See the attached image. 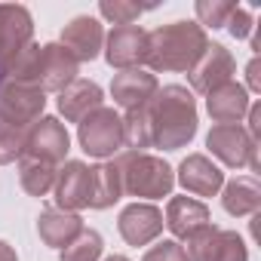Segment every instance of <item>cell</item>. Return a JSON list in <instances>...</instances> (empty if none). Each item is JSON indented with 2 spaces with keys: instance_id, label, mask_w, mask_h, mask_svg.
<instances>
[{
  "instance_id": "cell-1",
  "label": "cell",
  "mask_w": 261,
  "mask_h": 261,
  "mask_svg": "<svg viewBox=\"0 0 261 261\" xmlns=\"http://www.w3.org/2000/svg\"><path fill=\"white\" fill-rule=\"evenodd\" d=\"M148 114H151L154 145L163 151L188 148L191 139L197 136V101L188 86L169 83L157 89V95L148 105Z\"/></svg>"
},
{
  "instance_id": "cell-2",
  "label": "cell",
  "mask_w": 261,
  "mask_h": 261,
  "mask_svg": "<svg viewBox=\"0 0 261 261\" xmlns=\"http://www.w3.org/2000/svg\"><path fill=\"white\" fill-rule=\"evenodd\" d=\"M209 37L197 22H172L160 25L148 34L145 65L151 71H191L197 59L206 53Z\"/></svg>"
},
{
  "instance_id": "cell-3",
  "label": "cell",
  "mask_w": 261,
  "mask_h": 261,
  "mask_svg": "<svg viewBox=\"0 0 261 261\" xmlns=\"http://www.w3.org/2000/svg\"><path fill=\"white\" fill-rule=\"evenodd\" d=\"M123 175V194L129 197H145V200H160L169 197L175 188V172L166 160L154 154H136L126 151L114 157Z\"/></svg>"
},
{
  "instance_id": "cell-4",
  "label": "cell",
  "mask_w": 261,
  "mask_h": 261,
  "mask_svg": "<svg viewBox=\"0 0 261 261\" xmlns=\"http://www.w3.org/2000/svg\"><path fill=\"white\" fill-rule=\"evenodd\" d=\"M80 148L95 160H111L123 151V117L114 108H98L77 123Z\"/></svg>"
},
{
  "instance_id": "cell-5",
  "label": "cell",
  "mask_w": 261,
  "mask_h": 261,
  "mask_svg": "<svg viewBox=\"0 0 261 261\" xmlns=\"http://www.w3.org/2000/svg\"><path fill=\"white\" fill-rule=\"evenodd\" d=\"M206 148H209L224 166H233V169L249 166L252 172L261 169V163H258V142L249 139V133H246L240 123H230V126L215 123V126L209 129V136H206Z\"/></svg>"
},
{
  "instance_id": "cell-6",
  "label": "cell",
  "mask_w": 261,
  "mask_h": 261,
  "mask_svg": "<svg viewBox=\"0 0 261 261\" xmlns=\"http://www.w3.org/2000/svg\"><path fill=\"white\" fill-rule=\"evenodd\" d=\"M46 108V92L37 86L13 83L4 80L0 86V120L16 126V129H31Z\"/></svg>"
},
{
  "instance_id": "cell-7",
  "label": "cell",
  "mask_w": 261,
  "mask_h": 261,
  "mask_svg": "<svg viewBox=\"0 0 261 261\" xmlns=\"http://www.w3.org/2000/svg\"><path fill=\"white\" fill-rule=\"evenodd\" d=\"M71 151V136L65 123H59L56 117H40L31 129H28V139H25V154L22 157H31V160H40V163H62Z\"/></svg>"
},
{
  "instance_id": "cell-8",
  "label": "cell",
  "mask_w": 261,
  "mask_h": 261,
  "mask_svg": "<svg viewBox=\"0 0 261 261\" xmlns=\"http://www.w3.org/2000/svg\"><path fill=\"white\" fill-rule=\"evenodd\" d=\"M148 56V31L139 25H120L105 37V59L117 71L142 68Z\"/></svg>"
},
{
  "instance_id": "cell-9",
  "label": "cell",
  "mask_w": 261,
  "mask_h": 261,
  "mask_svg": "<svg viewBox=\"0 0 261 261\" xmlns=\"http://www.w3.org/2000/svg\"><path fill=\"white\" fill-rule=\"evenodd\" d=\"M28 43H34L31 13L19 4H0V68L7 71V65Z\"/></svg>"
},
{
  "instance_id": "cell-10",
  "label": "cell",
  "mask_w": 261,
  "mask_h": 261,
  "mask_svg": "<svg viewBox=\"0 0 261 261\" xmlns=\"http://www.w3.org/2000/svg\"><path fill=\"white\" fill-rule=\"evenodd\" d=\"M233 71H237V62H233L230 49H224L221 43H209L206 53L197 59V65L188 71V80H191V89L194 92L209 95L212 89L230 83L233 80Z\"/></svg>"
},
{
  "instance_id": "cell-11",
  "label": "cell",
  "mask_w": 261,
  "mask_h": 261,
  "mask_svg": "<svg viewBox=\"0 0 261 261\" xmlns=\"http://www.w3.org/2000/svg\"><path fill=\"white\" fill-rule=\"evenodd\" d=\"M56 203L65 212H80L89 206L92 197V166L80 163V160H68L59 172H56Z\"/></svg>"
},
{
  "instance_id": "cell-12",
  "label": "cell",
  "mask_w": 261,
  "mask_h": 261,
  "mask_svg": "<svg viewBox=\"0 0 261 261\" xmlns=\"http://www.w3.org/2000/svg\"><path fill=\"white\" fill-rule=\"evenodd\" d=\"M117 227L129 246H148L163 233V212L154 203H133L120 212Z\"/></svg>"
},
{
  "instance_id": "cell-13",
  "label": "cell",
  "mask_w": 261,
  "mask_h": 261,
  "mask_svg": "<svg viewBox=\"0 0 261 261\" xmlns=\"http://www.w3.org/2000/svg\"><path fill=\"white\" fill-rule=\"evenodd\" d=\"M77 59L62 46V43H43L40 49V74H37V86L43 92H62L77 80Z\"/></svg>"
},
{
  "instance_id": "cell-14",
  "label": "cell",
  "mask_w": 261,
  "mask_h": 261,
  "mask_svg": "<svg viewBox=\"0 0 261 261\" xmlns=\"http://www.w3.org/2000/svg\"><path fill=\"white\" fill-rule=\"evenodd\" d=\"M59 43L77 59V65L80 62H92V59H98V53L105 46V28L92 16H77V19H71L65 25Z\"/></svg>"
},
{
  "instance_id": "cell-15",
  "label": "cell",
  "mask_w": 261,
  "mask_h": 261,
  "mask_svg": "<svg viewBox=\"0 0 261 261\" xmlns=\"http://www.w3.org/2000/svg\"><path fill=\"white\" fill-rule=\"evenodd\" d=\"M157 77L142 71V68H133V71H120L114 74V83H111V98L114 105H120L123 111H136V108H145L151 105V98L157 95Z\"/></svg>"
},
{
  "instance_id": "cell-16",
  "label": "cell",
  "mask_w": 261,
  "mask_h": 261,
  "mask_svg": "<svg viewBox=\"0 0 261 261\" xmlns=\"http://www.w3.org/2000/svg\"><path fill=\"white\" fill-rule=\"evenodd\" d=\"M178 181L194 197H215L224 188V172L206 154H191L178 166Z\"/></svg>"
},
{
  "instance_id": "cell-17",
  "label": "cell",
  "mask_w": 261,
  "mask_h": 261,
  "mask_svg": "<svg viewBox=\"0 0 261 261\" xmlns=\"http://www.w3.org/2000/svg\"><path fill=\"white\" fill-rule=\"evenodd\" d=\"M249 92H246V86H240V83H224V86H218V89H212L209 95H206V111H209V117L215 120V123H221V126H230V123H240L246 114H249Z\"/></svg>"
},
{
  "instance_id": "cell-18",
  "label": "cell",
  "mask_w": 261,
  "mask_h": 261,
  "mask_svg": "<svg viewBox=\"0 0 261 261\" xmlns=\"http://www.w3.org/2000/svg\"><path fill=\"white\" fill-rule=\"evenodd\" d=\"M101 86L98 83H92V80H74L68 89H62L59 92V111H62V117L68 120V123H80V120H86L92 111H98L101 108Z\"/></svg>"
},
{
  "instance_id": "cell-19",
  "label": "cell",
  "mask_w": 261,
  "mask_h": 261,
  "mask_svg": "<svg viewBox=\"0 0 261 261\" xmlns=\"http://www.w3.org/2000/svg\"><path fill=\"white\" fill-rule=\"evenodd\" d=\"M83 230V218L77 212H65V209H43L37 218V233L46 246L53 249H65L71 246Z\"/></svg>"
},
{
  "instance_id": "cell-20",
  "label": "cell",
  "mask_w": 261,
  "mask_h": 261,
  "mask_svg": "<svg viewBox=\"0 0 261 261\" xmlns=\"http://www.w3.org/2000/svg\"><path fill=\"white\" fill-rule=\"evenodd\" d=\"M163 224L172 230V237L185 240L194 230H200L203 224H209V209H206V203H200L194 197H172L166 206Z\"/></svg>"
},
{
  "instance_id": "cell-21",
  "label": "cell",
  "mask_w": 261,
  "mask_h": 261,
  "mask_svg": "<svg viewBox=\"0 0 261 261\" xmlns=\"http://www.w3.org/2000/svg\"><path fill=\"white\" fill-rule=\"evenodd\" d=\"M221 206L224 212L243 218V215H255L258 206H261V185L258 178L252 175H240L233 181L224 185V194H221Z\"/></svg>"
},
{
  "instance_id": "cell-22",
  "label": "cell",
  "mask_w": 261,
  "mask_h": 261,
  "mask_svg": "<svg viewBox=\"0 0 261 261\" xmlns=\"http://www.w3.org/2000/svg\"><path fill=\"white\" fill-rule=\"evenodd\" d=\"M120 197H123V175H120L117 160H105V163L92 166V197H89V206L92 209H111Z\"/></svg>"
},
{
  "instance_id": "cell-23",
  "label": "cell",
  "mask_w": 261,
  "mask_h": 261,
  "mask_svg": "<svg viewBox=\"0 0 261 261\" xmlns=\"http://www.w3.org/2000/svg\"><path fill=\"white\" fill-rule=\"evenodd\" d=\"M123 148H133L136 154H145V148H154L148 105L136 108V111H126V117H123Z\"/></svg>"
},
{
  "instance_id": "cell-24",
  "label": "cell",
  "mask_w": 261,
  "mask_h": 261,
  "mask_svg": "<svg viewBox=\"0 0 261 261\" xmlns=\"http://www.w3.org/2000/svg\"><path fill=\"white\" fill-rule=\"evenodd\" d=\"M56 166L49 163H40V160H31V157H22L19 160V181L22 188L31 194V197H46L56 185Z\"/></svg>"
},
{
  "instance_id": "cell-25",
  "label": "cell",
  "mask_w": 261,
  "mask_h": 261,
  "mask_svg": "<svg viewBox=\"0 0 261 261\" xmlns=\"http://www.w3.org/2000/svg\"><path fill=\"white\" fill-rule=\"evenodd\" d=\"M206 261H249V249H246V243L237 230H221L218 227Z\"/></svg>"
},
{
  "instance_id": "cell-26",
  "label": "cell",
  "mask_w": 261,
  "mask_h": 261,
  "mask_svg": "<svg viewBox=\"0 0 261 261\" xmlns=\"http://www.w3.org/2000/svg\"><path fill=\"white\" fill-rule=\"evenodd\" d=\"M101 249H105L101 233L83 227L80 237H77L71 246L62 249V258H59V261H98V258H101Z\"/></svg>"
},
{
  "instance_id": "cell-27",
  "label": "cell",
  "mask_w": 261,
  "mask_h": 261,
  "mask_svg": "<svg viewBox=\"0 0 261 261\" xmlns=\"http://www.w3.org/2000/svg\"><path fill=\"white\" fill-rule=\"evenodd\" d=\"M25 139H28V129H16V126L0 120V166L13 163V160H22Z\"/></svg>"
},
{
  "instance_id": "cell-28",
  "label": "cell",
  "mask_w": 261,
  "mask_h": 261,
  "mask_svg": "<svg viewBox=\"0 0 261 261\" xmlns=\"http://www.w3.org/2000/svg\"><path fill=\"white\" fill-rule=\"evenodd\" d=\"M233 7H237V4H230V0H197V7H194V10H197V19H200L197 25H200V28L206 25V28H212V31H215V28H224V25H227V16L233 13Z\"/></svg>"
},
{
  "instance_id": "cell-29",
  "label": "cell",
  "mask_w": 261,
  "mask_h": 261,
  "mask_svg": "<svg viewBox=\"0 0 261 261\" xmlns=\"http://www.w3.org/2000/svg\"><path fill=\"white\" fill-rule=\"evenodd\" d=\"M98 13H101L108 22H114V25L120 28V25H136V19L145 13V7L126 4V0H101V4H98Z\"/></svg>"
},
{
  "instance_id": "cell-30",
  "label": "cell",
  "mask_w": 261,
  "mask_h": 261,
  "mask_svg": "<svg viewBox=\"0 0 261 261\" xmlns=\"http://www.w3.org/2000/svg\"><path fill=\"white\" fill-rule=\"evenodd\" d=\"M224 28L230 31V37L246 40V37L252 34V28H255V19H252V13H249L246 7H233V13L227 16V25H224Z\"/></svg>"
},
{
  "instance_id": "cell-31",
  "label": "cell",
  "mask_w": 261,
  "mask_h": 261,
  "mask_svg": "<svg viewBox=\"0 0 261 261\" xmlns=\"http://www.w3.org/2000/svg\"><path fill=\"white\" fill-rule=\"evenodd\" d=\"M142 261H188V258H185V249L175 240H163V243L151 246Z\"/></svg>"
},
{
  "instance_id": "cell-32",
  "label": "cell",
  "mask_w": 261,
  "mask_h": 261,
  "mask_svg": "<svg viewBox=\"0 0 261 261\" xmlns=\"http://www.w3.org/2000/svg\"><path fill=\"white\" fill-rule=\"evenodd\" d=\"M246 133H249V139L252 142H258V136H261V105H249V114H246Z\"/></svg>"
},
{
  "instance_id": "cell-33",
  "label": "cell",
  "mask_w": 261,
  "mask_h": 261,
  "mask_svg": "<svg viewBox=\"0 0 261 261\" xmlns=\"http://www.w3.org/2000/svg\"><path fill=\"white\" fill-rule=\"evenodd\" d=\"M246 80H249V89L252 92H261V62H258V56L249 62V68H246ZM246 89V92H249Z\"/></svg>"
},
{
  "instance_id": "cell-34",
  "label": "cell",
  "mask_w": 261,
  "mask_h": 261,
  "mask_svg": "<svg viewBox=\"0 0 261 261\" xmlns=\"http://www.w3.org/2000/svg\"><path fill=\"white\" fill-rule=\"evenodd\" d=\"M0 261H19V258H16V249H13L7 240H0Z\"/></svg>"
},
{
  "instance_id": "cell-35",
  "label": "cell",
  "mask_w": 261,
  "mask_h": 261,
  "mask_svg": "<svg viewBox=\"0 0 261 261\" xmlns=\"http://www.w3.org/2000/svg\"><path fill=\"white\" fill-rule=\"evenodd\" d=\"M105 261H129V258H126V255H108Z\"/></svg>"
},
{
  "instance_id": "cell-36",
  "label": "cell",
  "mask_w": 261,
  "mask_h": 261,
  "mask_svg": "<svg viewBox=\"0 0 261 261\" xmlns=\"http://www.w3.org/2000/svg\"><path fill=\"white\" fill-rule=\"evenodd\" d=\"M4 80H7V71H4V68H0V86H4Z\"/></svg>"
}]
</instances>
